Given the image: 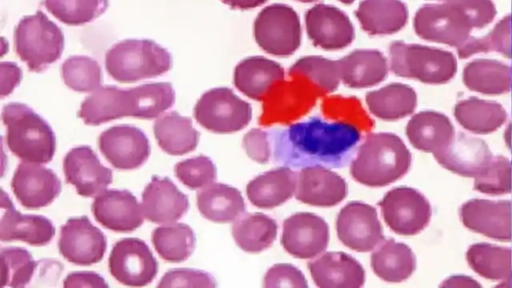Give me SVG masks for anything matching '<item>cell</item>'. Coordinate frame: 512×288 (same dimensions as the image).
Masks as SVG:
<instances>
[{
    "mask_svg": "<svg viewBox=\"0 0 512 288\" xmlns=\"http://www.w3.org/2000/svg\"><path fill=\"white\" fill-rule=\"evenodd\" d=\"M277 141L278 159L285 163L296 161L338 164L359 140V132L344 123H326L311 119L289 127Z\"/></svg>",
    "mask_w": 512,
    "mask_h": 288,
    "instance_id": "6da1fadb",
    "label": "cell"
},
{
    "mask_svg": "<svg viewBox=\"0 0 512 288\" xmlns=\"http://www.w3.org/2000/svg\"><path fill=\"white\" fill-rule=\"evenodd\" d=\"M409 154L391 133H370L350 165L351 176L370 187H382L398 179L409 165Z\"/></svg>",
    "mask_w": 512,
    "mask_h": 288,
    "instance_id": "7a4b0ae2",
    "label": "cell"
},
{
    "mask_svg": "<svg viewBox=\"0 0 512 288\" xmlns=\"http://www.w3.org/2000/svg\"><path fill=\"white\" fill-rule=\"evenodd\" d=\"M6 127V143L23 162L45 164L52 160L56 138L50 125L34 110L22 103L11 102L2 109Z\"/></svg>",
    "mask_w": 512,
    "mask_h": 288,
    "instance_id": "3957f363",
    "label": "cell"
},
{
    "mask_svg": "<svg viewBox=\"0 0 512 288\" xmlns=\"http://www.w3.org/2000/svg\"><path fill=\"white\" fill-rule=\"evenodd\" d=\"M171 54L154 41L128 39L113 45L105 57L108 74L121 83H132L167 72Z\"/></svg>",
    "mask_w": 512,
    "mask_h": 288,
    "instance_id": "277c9868",
    "label": "cell"
},
{
    "mask_svg": "<svg viewBox=\"0 0 512 288\" xmlns=\"http://www.w3.org/2000/svg\"><path fill=\"white\" fill-rule=\"evenodd\" d=\"M15 51L32 72L44 71L64 48L61 29L41 10L23 17L14 33Z\"/></svg>",
    "mask_w": 512,
    "mask_h": 288,
    "instance_id": "5b68a950",
    "label": "cell"
},
{
    "mask_svg": "<svg viewBox=\"0 0 512 288\" xmlns=\"http://www.w3.org/2000/svg\"><path fill=\"white\" fill-rule=\"evenodd\" d=\"M254 37L265 52L280 57L289 56L301 43L299 17L288 5H269L255 19Z\"/></svg>",
    "mask_w": 512,
    "mask_h": 288,
    "instance_id": "8992f818",
    "label": "cell"
},
{
    "mask_svg": "<svg viewBox=\"0 0 512 288\" xmlns=\"http://www.w3.org/2000/svg\"><path fill=\"white\" fill-rule=\"evenodd\" d=\"M196 121L215 133H233L248 125L252 117L249 103L226 87L205 92L194 107Z\"/></svg>",
    "mask_w": 512,
    "mask_h": 288,
    "instance_id": "52a82bcc",
    "label": "cell"
},
{
    "mask_svg": "<svg viewBox=\"0 0 512 288\" xmlns=\"http://www.w3.org/2000/svg\"><path fill=\"white\" fill-rule=\"evenodd\" d=\"M110 274L127 286H145L157 275L158 263L148 245L138 238L117 241L108 259Z\"/></svg>",
    "mask_w": 512,
    "mask_h": 288,
    "instance_id": "ba28073f",
    "label": "cell"
},
{
    "mask_svg": "<svg viewBox=\"0 0 512 288\" xmlns=\"http://www.w3.org/2000/svg\"><path fill=\"white\" fill-rule=\"evenodd\" d=\"M336 231L339 240L357 252L372 251L385 239L376 209L359 201L350 202L340 210Z\"/></svg>",
    "mask_w": 512,
    "mask_h": 288,
    "instance_id": "9c48e42d",
    "label": "cell"
},
{
    "mask_svg": "<svg viewBox=\"0 0 512 288\" xmlns=\"http://www.w3.org/2000/svg\"><path fill=\"white\" fill-rule=\"evenodd\" d=\"M107 247L103 232L88 217H74L60 229L58 248L69 262L89 266L102 260Z\"/></svg>",
    "mask_w": 512,
    "mask_h": 288,
    "instance_id": "30bf717a",
    "label": "cell"
},
{
    "mask_svg": "<svg viewBox=\"0 0 512 288\" xmlns=\"http://www.w3.org/2000/svg\"><path fill=\"white\" fill-rule=\"evenodd\" d=\"M99 149L117 169L140 167L150 155L149 141L142 130L131 125H116L103 131L98 139Z\"/></svg>",
    "mask_w": 512,
    "mask_h": 288,
    "instance_id": "8fae6325",
    "label": "cell"
},
{
    "mask_svg": "<svg viewBox=\"0 0 512 288\" xmlns=\"http://www.w3.org/2000/svg\"><path fill=\"white\" fill-rule=\"evenodd\" d=\"M328 242V224L314 213H295L283 222L281 244L296 258H313L327 248Z\"/></svg>",
    "mask_w": 512,
    "mask_h": 288,
    "instance_id": "7c38bea8",
    "label": "cell"
},
{
    "mask_svg": "<svg viewBox=\"0 0 512 288\" xmlns=\"http://www.w3.org/2000/svg\"><path fill=\"white\" fill-rule=\"evenodd\" d=\"M11 188L23 207L38 209L49 205L59 195L61 181L51 169L22 161L13 175Z\"/></svg>",
    "mask_w": 512,
    "mask_h": 288,
    "instance_id": "4fadbf2b",
    "label": "cell"
},
{
    "mask_svg": "<svg viewBox=\"0 0 512 288\" xmlns=\"http://www.w3.org/2000/svg\"><path fill=\"white\" fill-rule=\"evenodd\" d=\"M305 24L313 44L325 50L345 48L354 39V28L350 19L335 6H313L305 14Z\"/></svg>",
    "mask_w": 512,
    "mask_h": 288,
    "instance_id": "5bb4252c",
    "label": "cell"
},
{
    "mask_svg": "<svg viewBox=\"0 0 512 288\" xmlns=\"http://www.w3.org/2000/svg\"><path fill=\"white\" fill-rule=\"evenodd\" d=\"M63 171L66 182L84 197L98 195L112 182V171L100 163L89 146L71 149L63 160Z\"/></svg>",
    "mask_w": 512,
    "mask_h": 288,
    "instance_id": "9a60e30c",
    "label": "cell"
},
{
    "mask_svg": "<svg viewBox=\"0 0 512 288\" xmlns=\"http://www.w3.org/2000/svg\"><path fill=\"white\" fill-rule=\"evenodd\" d=\"M91 210L97 222L115 232H131L144 219L141 206L128 190L105 189L94 198Z\"/></svg>",
    "mask_w": 512,
    "mask_h": 288,
    "instance_id": "2e32d148",
    "label": "cell"
},
{
    "mask_svg": "<svg viewBox=\"0 0 512 288\" xmlns=\"http://www.w3.org/2000/svg\"><path fill=\"white\" fill-rule=\"evenodd\" d=\"M347 195L345 180L320 165L307 166L297 173L295 198L305 204L331 207Z\"/></svg>",
    "mask_w": 512,
    "mask_h": 288,
    "instance_id": "e0dca14e",
    "label": "cell"
},
{
    "mask_svg": "<svg viewBox=\"0 0 512 288\" xmlns=\"http://www.w3.org/2000/svg\"><path fill=\"white\" fill-rule=\"evenodd\" d=\"M141 208L150 222L172 223L187 212L189 201L169 178L154 176L142 193Z\"/></svg>",
    "mask_w": 512,
    "mask_h": 288,
    "instance_id": "ac0fdd59",
    "label": "cell"
},
{
    "mask_svg": "<svg viewBox=\"0 0 512 288\" xmlns=\"http://www.w3.org/2000/svg\"><path fill=\"white\" fill-rule=\"evenodd\" d=\"M4 210L0 221V239L3 242L23 241L33 246L48 244L55 235L52 222L39 215H22L4 191L1 193Z\"/></svg>",
    "mask_w": 512,
    "mask_h": 288,
    "instance_id": "d6986e66",
    "label": "cell"
},
{
    "mask_svg": "<svg viewBox=\"0 0 512 288\" xmlns=\"http://www.w3.org/2000/svg\"><path fill=\"white\" fill-rule=\"evenodd\" d=\"M308 268L320 288H359L365 282L362 265L344 252H325L310 261Z\"/></svg>",
    "mask_w": 512,
    "mask_h": 288,
    "instance_id": "ffe728a7",
    "label": "cell"
},
{
    "mask_svg": "<svg viewBox=\"0 0 512 288\" xmlns=\"http://www.w3.org/2000/svg\"><path fill=\"white\" fill-rule=\"evenodd\" d=\"M284 76V69L277 62L252 56L235 67L234 85L249 98L260 101L284 80Z\"/></svg>",
    "mask_w": 512,
    "mask_h": 288,
    "instance_id": "44dd1931",
    "label": "cell"
},
{
    "mask_svg": "<svg viewBox=\"0 0 512 288\" xmlns=\"http://www.w3.org/2000/svg\"><path fill=\"white\" fill-rule=\"evenodd\" d=\"M337 61L340 80L350 88L377 85L388 72L386 58L378 50H354Z\"/></svg>",
    "mask_w": 512,
    "mask_h": 288,
    "instance_id": "7402d4cb",
    "label": "cell"
},
{
    "mask_svg": "<svg viewBox=\"0 0 512 288\" xmlns=\"http://www.w3.org/2000/svg\"><path fill=\"white\" fill-rule=\"evenodd\" d=\"M297 173L288 167L267 171L252 179L246 187L250 202L271 209L285 203L295 193Z\"/></svg>",
    "mask_w": 512,
    "mask_h": 288,
    "instance_id": "603a6c76",
    "label": "cell"
},
{
    "mask_svg": "<svg viewBox=\"0 0 512 288\" xmlns=\"http://www.w3.org/2000/svg\"><path fill=\"white\" fill-rule=\"evenodd\" d=\"M197 207L203 217L217 223L235 221L245 212L240 191L222 183H211L198 191Z\"/></svg>",
    "mask_w": 512,
    "mask_h": 288,
    "instance_id": "cb8c5ba5",
    "label": "cell"
},
{
    "mask_svg": "<svg viewBox=\"0 0 512 288\" xmlns=\"http://www.w3.org/2000/svg\"><path fill=\"white\" fill-rule=\"evenodd\" d=\"M154 135L159 147L170 155H184L198 144L199 133L189 117L168 113L154 123Z\"/></svg>",
    "mask_w": 512,
    "mask_h": 288,
    "instance_id": "d4e9b609",
    "label": "cell"
},
{
    "mask_svg": "<svg viewBox=\"0 0 512 288\" xmlns=\"http://www.w3.org/2000/svg\"><path fill=\"white\" fill-rule=\"evenodd\" d=\"M355 14L362 29L371 35L394 33L406 18L405 7L398 0H362Z\"/></svg>",
    "mask_w": 512,
    "mask_h": 288,
    "instance_id": "484cf974",
    "label": "cell"
},
{
    "mask_svg": "<svg viewBox=\"0 0 512 288\" xmlns=\"http://www.w3.org/2000/svg\"><path fill=\"white\" fill-rule=\"evenodd\" d=\"M276 221L263 213H242L232 225V235L242 250L258 253L269 248L277 236Z\"/></svg>",
    "mask_w": 512,
    "mask_h": 288,
    "instance_id": "4316f807",
    "label": "cell"
},
{
    "mask_svg": "<svg viewBox=\"0 0 512 288\" xmlns=\"http://www.w3.org/2000/svg\"><path fill=\"white\" fill-rule=\"evenodd\" d=\"M78 116L93 126L125 117V90L112 85L97 88L83 100Z\"/></svg>",
    "mask_w": 512,
    "mask_h": 288,
    "instance_id": "83f0119b",
    "label": "cell"
},
{
    "mask_svg": "<svg viewBox=\"0 0 512 288\" xmlns=\"http://www.w3.org/2000/svg\"><path fill=\"white\" fill-rule=\"evenodd\" d=\"M152 243L162 259L182 262L192 254L196 238L189 225L173 223L156 228L152 233Z\"/></svg>",
    "mask_w": 512,
    "mask_h": 288,
    "instance_id": "f1b7e54d",
    "label": "cell"
},
{
    "mask_svg": "<svg viewBox=\"0 0 512 288\" xmlns=\"http://www.w3.org/2000/svg\"><path fill=\"white\" fill-rule=\"evenodd\" d=\"M416 195L408 189L390 190L378 203L387 225L399 234L411 233L416 228L418 209Z\"/></svg>",
    "mask_w": 512,
    "mask_h": 288,
    "instance_id": "f546056e",
    "label": "cell"
},
{
    "mask_svg": "<svg viewBox=\"0 0 512 288\" xmlns=\"http://www.w3.org/2000/svg\"><path fill=\"white\" fill-rule=\"evenodd\" d=\"M371 267L382 280L400 281L410 272V253L404 245L393 239H384L371 255Z\"/></svg>",
    "mask_w": 512,
    "mask_h": 288,
    "instance_id": "4dcf8cb0",
    "label": "cell"
},
{
    "mask_svg": "<svg viewBox=\"0 0 512 288\" xmlns=\"http://www.w3.org/2000/svg\"><path fill=\"white\" fill-rule=\"evenodd\" d=\"M370 112L383 120H393L405 115L411 107V92L400 84H390L366 94Z\"/></svg>",
    "mask_w": 512,
    "mask_h": 288,
    "instance_id": "1f68e13d",
    "label": "cell"
},
{
    "mask_svg": "<svg viewBox=\"0 0 512 288\" xmlns=\"http://www.w3.org/2000/svg\"><path fill=\"white\" fill-rule=\"evenodd\" d=\"M37 267L32 255L20 247H4L0 252V288L26 286Z\"/></svg>",
    "mask_w": 512,
    "mask_h": 288,
    "instance_id": "d6a6232c",
    "label": "cell"
},
{
    "mask_svg": "<svg viewBox=\"0 0 512 288\" xmlns=\"http://www.w3.org/2000/svg\"><path fill=\"white\" fill-rule=\"evenodd\" d=\"M289 75L306 77L326 93L335 91L340 82L338 61L321 56L299 59L290 67Z\"/></svg>",
    "mask_w": 512,
    "mask_h": 288,
    "instance_id": "836d02e7",
    "label": "cell"
},
{
    "mask_svg": "<svg viewBox=\"0 0 512 288\" xmlns=\"http://www.w3.org/2000/svg\"><path fill=\"white\" fill-rule=\"evenodd\" d=\"M45 8L67 25H83L99 17L108 0H43Z\"/></svg>",
    "mask_w": 512,
    "mask_h": 288,
    "instance_id": "e575fe53",
    "label": "cell"
},
{
    "mask_svg": "<svg viewBox=\"0 0 512 288\" xmlns=\"http://www.w3.org/2000/svg\"><path fill=\"white\" fill-rule=\"evenodd\" d=\"M64 83L72 90L90 92L99 88L101 68L97 61L87 56H71L61 65Z\"/></svg>",
    "mask_w": 512,
    "mask_h": 288,
    "instance_id": "d590c367",
    "label": "cell"
},
{
    "mask_svg": "<svg viewBox=\"0 0 512 288\" xmlns=\"http://www.w3.org/2000/svg\"><path fill=\"white\" fill-rule=\"evenodd\" d=\"M174 169L177 178L190 189L208 186L217 175L213 161L204 155L180 161Z\"/></svg>",
    "mask_w": 512,
    "mask_h": 288,
    "instance_id": "8d00e7d4",
    "label": "cell"
},
{
    "mask_svg": "<svg viewBox=\"0 0 512 288\" xmlns=\"http://www.w3.org/2000/svg\"><path fill=\"white\" fill-rule=\"evenodd\" d=\"M212 275L205 271L176 268L166 272L158 283V287H215Z\"/></svg>",
    "mask_w": 512,
    "mask_h": 288,
    "instance_id": "74e56055",
    "label": "cell"
},
{
    "mask_svg": "<svg viewBox=\"0 0 512 288\" xmlns=\"http://www.w3.org/2000/svg\"><path fill=\"white\" fill-rule=\"evenodd\" d=\"M263 286L306 288L308 283L303 273L291 264H275L268 269L263 279Z\"/></svg>",
    "mask_w": 512,
    "mask_h": 288,
    "instance_id": "f35d334b",
    "label": "cell"
},
{
    "mask_svg": "<svg viewBox=\"0 0 512 288\" xmlns=\"http://www.w3.org/2000/svg\"><path fill=\"white\" fill-rule=\"evenodd\" d=\"M243 147L247 155L254 161L264 164L270 158L268 134L259 128L248 131L243 138Z\"/></svg>",
    "mask_w": 512,
    "mask_h": 288,
    "instance_id": "ab89813d",
    "label": "cell"
},
{
    "mask_svg": "<svg viewBox=\"0 0 512 288\" xmlns=\"http://www.w3.org/2000/svg\"><path fill=\"white\" fill-rule=\"evenodd\" d=\"M1 68V96L10 94L20 83L21 69L12 62H2Z\"/></svg>",
    "mask_w": 512,
    "mask_h": 288,
    "instance_id": "60d3db41",
    "label": "cell"
},
{
    "mask_svg": "<svg viewBox=\"0 0 512 288\" xmlns=\"http://www.w3.org/2000/svg\"><path fill=\"white\" fill-rule=\"evenodd\" d=\"M64 287H107L104 279L94 272H74L67 275Z\"/></svg>",
    "mask_w": 512,
    "mask_h": 288,
    "instance_id": "b9f144b4",
    "label": "cell"
},
{
    "mask_svg": "<svg viewBox=\"0 0 512 288\" xmlns=\"http://www.w3.org/2000/svg\"><path fill=\"white\" fill-rule=\"evenodd\" d=\"M225 4L238 9H250L262 5L267 0H221Z\"/></svg>",
    "mask_w": 512,
    "mask_h": 288,
    "instance_id": "7bdbcfd3",
    "label": "cell"
},
{
    "mask_svg": "<svg viewBox=\"0 0 512 288\" xmlns=\"http://www.w3.org/2000/svg\"><path fill=\"white\" fill-rule=\"evenodd\" d=\"M339 1L344 4H352L355 0H339Z\"/></svg>",
    "mask_w": 512,
    "mask_h": 288,
    "instance_id": "ee69618b",
    "label": "cell"
},
{
    "mask_svg": "<svg viewBox=\"0 0 512 288\" xmlns=\"http://www.w3.org/2000/svg\"><path fill=\"white\" fill-rule=\"evenodd\" d=\"M297 1H301V2H314V1H317V0H297Z\"/></svg>",
    "mask_w": 512,
    "mask_h": 288,
    "instance_id": "f6af8a7d",
    "label": "cell"
},
{
    "mask_svg": "<svg viewBox=\"0 0 512 288\" xmlns=\"http://www.w3.org/2000/svg\"><path fill=\"white\" fill-rule=\"evenodd\" d=\"M511 52H512V48H511ZM511 88H512V69H511Z\"/></svg>",
    "mask_w": 512,
    "mask_h": 288,
    "instance_id": "bcb514c9",
    "label": "cell"
}]
</instances>
